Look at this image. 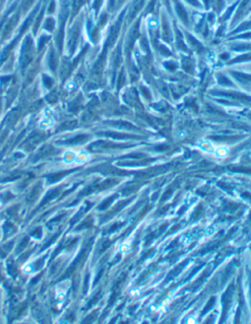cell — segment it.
<instances>
[{"label":"cell","instance_id":"6da1fadb","mask_svg":"<svg viewBox=\"0 0 251 324\" xmlns=\"http://www.w3.org/2000/svg\"><path fill=\"white\" fill-rule=\"evenodd\" d=\"M86 254H87V250H86V249L82 250V251L80 252V254L79 255V257H78V258L76 259V261L72 263V265H71L70 267H69V269L66 271L65 275H63V276L61 277V280H62V279H65V278L69 277L71 274H72V273L74 272V270H75L76 268H77V265H80V263H82V261H84V258H86Z\"/></svg>","mask_w":251,"mask_h":324},{"label":"cell","instance_id":"7a4b0ae2","mask_svg":"<svg viewBox=\"0 0 251 324\" xmlns=\"http://www.w3.org/2000/svg\"><path fill=\"white\" fill-rule=\"evenodd\" d=\"M232 287L231 286L227 291L225 292L224 296H223V304H224V311H223V316L226 314V312L228 311V307H229L230 302H231L232 299Z\"/></svg>","mask_w":251,"mask_h":324},{"label":"cell","instance_id":"3957f363","mask_svg":"<svg viewBox=\"0 0 251 324\" xmlns=\"http://www.w3.org/2000/svg\"><path fill=\"white\" fill-rule=\"evenodd\" d=\"M59 191H60V189H59V188H57V189H54V190H51V191H50V192L48 193V194L46 195V197H45V198L43 199V201L41 202V205H40V207L44 206V205H45V204H46V203H49V202L51 201V200H53V199H54L55 197H56L57 195H58Z\"/></svg>","mask_w":251,"mask_h":324},{"label":"cell","instance_id":"277c9868","mask_svg":"<svg viewBox=\"0 0 251 324\" xmlns=\"http://www.w3.org/2000/svg\"><path fill=\"white\" fill-rule=\"evenodd\" d=\"M40 191H41L40 184H37L36 186H34V188H33V190H31V194H29V198H27V201H29V202H33V201H35V200L37 199V197L39 196Z\"/></svg>","mask_w":251,"mask_h":324},{"label":"cell","instance_id":"5b68a950","mask_svg":"<svg viewBox=\"0 0 251 324\" xmlns=\"http://www.w3.org/2000/svg\"><path fill=\"white\" fill-rule=\"evenodd\" d=\"M106 136L112 137V138L116 139H127V138H137V136L133 135H127V134H122V133H113V132H106Z\"/></svg>","mask_w":251,"mask_h":324},{"label":"cell","instance_id":"8992f818","mask_svg":"<svg viewBox=\"0 0 251 324\" xmlns=\"http://www.w3.org/2000/svg\"><path fill=\"white\" fill-rule=\"evenodd\" d=\"M68 173L67 171H64V172H58V173H53V174H49V175L47 176V179L49 180L50 183H53V182H56V181L60 180L63 176H65L66 174Z\"/></svg>","mask_w":251,"mask_h":324},{"label":"cell","instance_id":"52a82bcc","mask_svg":"<svg viewBox=\"0 0 251 324\" xmlns=\"http://www.w3.org/2000/svg\"><path fill=\"white\" fill-rule=\"evenodd\" d=\"M87 138H88V135H80V136H77V137H75V138L71 139L70 141L68 142V143H70V144L82 143V142L86 141Z\"/></svg>","mask_w":251,"mask_h":324},{"label":"cell","instance_id":"ba28073f","mask_svg":"<svg viewBox=\"0 0 251 324\" xmlns=\"http://www.w3.org/2000/svg\"><path fill=\"white\" fill-rule=\"evenodd\" d=\"M232 75H234L238 80L251 81V75H245V73H234Z\"/></svg>","mask_w":251,"mask_h":324},{"label":"cell","instance_id":"9c48e42d","mask_svg":"<svg viewBox=\"0 0 251 324\" xmlns=\"http://www.w3.org/2000/svg\"><path fill=\"white\" fill-rule=\"evenodd\" d=\"M115 198H116V195H113V196H111L110 198H108L107 200H105V201L103 202V203L101 204L99 207H98V209H99V210H105V209L107 208V207L109 206L113 201H114Z\"/></svg>","mask_w":251,"mask_h":324},{"label":"cell","instance_id":"30bf717a","mask_svg":"<svg viewBox=\"0 0 251 324\" xmlns=\"http://www.w3.org/2000/svg\"><path fill=\"white\" fill-rule=\"evenodd\" d=\"M7 269H8V272L10 273L12 276L17 275V268H16V266L14 265L13 261H10L8 263V267H7Z\"/></svg>","mask_w":251,"mask_h":324},{"label":"cell","instance_id":"8fae6325","mask_svg":"<svg viewBox=\"0 0 251 324\" xmlns=\"http://www.w3.org/2000/svg\"><path fill=\"white\" fill-rule=\"evenodd\" d=\"M4 229H5L6 234H8V235H10V234L16 232V227L14 226L12 223H10V222H7V223L5 224V226H4Z\"/></svg>","mask_w":251,"mask_h":324},{"label":"cell","instance_id":"7c38bea8","mask_svg":"<svg viewBox=\"0 0 251 324\" xmlns=\"http://www.w3.org/2000/svg\"><path fill=\"white\" fill-rule=\"evenodd\" d=\"M29 238L27 237V236L23 239L22 242H21V244L19 245V247H18V249H17V253H18V254H19L20 252H22L23 250L26 248V246L27 245V243H29Z\"/></svg>","mask_w":251,"mask_h":324},{"label":"cell","instance_id":"4fadbf2b","mask_svg":"<svg viewBox=\"0 0 251 324\" xmlns=\"http://www.w3.org/2000/svg\"><path fill=\"white\" fill-rule=\"evenodd\" d=\"M91 224H92V219H91V217H88V218H86V219L84 220V221L80 225L79 228H80V229H82V228H87V227H90V226H91Z\"/></svg>","mask_w":251,"mask_h":324},{"label":"cell","instance_id":"5bb4252c","mask_svg":"<svg viewBox=\"0 0 251 324\" xmlns=\"http://www.w3.org/2000/svg\"><path fill=\"white\" fill-rule=\"evenodd\" d=\"M251 60V55H243V56L238 57V58L234 59L231 63H236V62H242V61H248Z\"/></svg>","mask_w":251,"mask_h":324},{"label":"cell","instance_id":"9a60e30c","mask_svg":"<svg viewBox=\"0 0 251 324\" xmlns=\"http://www.w3.org/2000/svg\"><path fill=\"white\" fill-rule=\"evenodd\" d=\"M44 261H45V257L44 258H42V259H40V261L39 259H38V261H36L35 263H33V270H37V269H39V268L41 267V266L43 265V263H44Z\"/></svg>","mask_w":251,"mask_h":324},{"label":"cell","instance_id":"2e32d148","mask_svg":"<svg viewBox=\"0 0 251 324\" xmlns=\"http://www.w3.org/2000/svg\"><path fill=\"white\" fill-rule=\"evenodd\" d=\"M214 303H215V298H211L210 301H209V303L207 304V305L205 307V309H203V311H202V314H205L207 312V311H209V309H211L212 307H213Z\"/></svg>","mask_w":251,"mask_h":324},{"label":"cell","instance_id":"e0dca14e","mask_svg":"<svg viewBox=\"0 0 251 324\" xmlns=\"http://www.w3.org/2000/svg\"><path fill=\"white\" fill-rule=\"evenodd\" d=\"M99 297H100V292H98V293L96 294V295H95V296H94V297H93V299H92V300H91L90 302L88 303V305H87V309H88V307H90L91 305H92L93 304H95V303L97 302L98 300H99Z\"/></svg>","mask_w":251,"mask_h":324},{"label":"cell","instance_id":"ac0fdd59","mask_svg":"<svg viewBox=\"0 0 251 324\" xmlns=\"http://www.w3.org/2000/svg\"><path fill=\"white\" fill-rule=\"evenodd\" d=\"M219 82L221 84H224V85H226V84H232V82L229 79H227V77H223V75H219Z\"/></svg>","mask_w":251,"mask_h":324},{"label":"cell","instance_id":"d6986e66","mask_svg":"<svg viewBox=\"0 0 251 324\" xmlns=\"http://www.w3.org/2000/svg\"><path fill=\"white\" fill-rule=\"evenodd\" d=\"M230 169L231 171H239V172H251V169H243V167H230Z\"/></svg>","mask_w":251,"mask_h":324},{"label":"cell","instance_id":"ffe728a7","mask_svg":"<svg viewBox=\"0 0 251 324\" xmlns=\"http://www.w3.org/2000/svg\"><path fill=\"white\" fill-rule=\"evenodd\" d=\"M31 235L34 236V237L36 238H39L41 236V229L40 228H36L35 230H34L33 233H31Z\"/></svg>","mask_w":251,"mask_h":324},{"label":"cell","instance_id":"44dd1931","mask_svg":"<svg viewBox=\"0 0 251 324\" xmlns=\"http://www.w3.org/2000/svg\"><path fill=\"white\" fill-rule=\"evenodd\" d=\"M95 315H96V312H93V313L91 314V315H89L88 317H86V319H84V323H86V322H90V321L92 320V319H93L94 317H95Z\"/></svg>","mask_w":251,"mask_h":324},{"label":"cell","instance_id":"7402d4cb","mask_svg":"<svg viewBox=\"0 0 251 324\" xmlns=\"http://www.w3.org/2000/svg\"><path fill=\"white\" fill-rule=\"evenodd\" d=\"M119 226H122V223H117V224H115V225H113V226L111 227V228H110V232H113L114 230H116L117 228H119Z\"/></svg>","mask_w":251,"mask_h":324},{"label":"cell","instance_id":"603a6c76","mask_svg":"<svg viewBox=\"0 0 251 324\" xmlns=\"http://www.w3.org/2000/svg\"><path fill=\"white\" fill-rule=\"evenodd\" d=\"M166 67H167L168 69H170V70H172V71L176 69V65H174V64H172V63L166 64Z\"/></svg>","mask_w":251,"mask_h":324},{"label":"cell","instance_id":"cb8c5ba5","mask_svg":"<svg viewBox=\"0 0 251 324\" xmlns=\"http://www.w3.org/2000/svg\"><path fill=\"white\" fill-rule=\"evenodd\" d=\"M44 81H45V84H46V85H47L48 87H50V86H51V84H52V81H51V79H50L49 77H46V79H44Z\"/></svg>","mask_w":251,"mask_h":324},{"label":"cell","instance_id":"d4e9b609","mask_svg":"<svg viewBox=\"0 0 251 324\" xmlns=\"http://www.w3.org/2000/svg\"><path fill=\"white\" fill-rule=\"evenodd\" d=\"M110 244H111V243H110L109 241H107V242H105L104 244H103V247H102V249H101V251L103 252V251H104L105 249H107V248H108V247H109V246H110Z\"/></svg>","mask_w":251,"mask_h":324},{"label":"cell","instance_id":"484cf974","mask_svg":"<svg viewBox=\"0 0 251 324\" xmlns=\"http://www.w3.org/2000/svg\"><path fill=\"white\" fill-rule=\"evenodd\" d=\"M102 273H103V270H100V272L98 273V275H97V277H96V279H95V281H94V284L95 283H97V281L98 280H99V278L101 277V275H102Z\"/></svg>","mask_w":251,"mask_h":324},{"label":"cell","instance_id":"4316f807","mask_svg":"<svg viewBox=\"0 0 251 324\" xmlns=\"http://www.w3.org/2000/svg\"><path fill=\"white\" fill-rule=\"evenodd\" d=\"M42 276V273H41V274H39V275H37V276H36L35 278H34V279L33 280V281H31V283L33 284H34V283H36V281H37L38 279H39V278Z\"/></svg>","mask_w":251,"mask_h":324},{"label":"cell","instance_id":"83f0119b","mask_svg":"<svg viewBox=\"0 0 251 324\" xmlns=\"http://www.w3.org/2000/svg\"><path fill=\"white\" fill-rule=\"evenodd\" d=\"M87 282H88V275H87L86 278V283H84V292H86V289H87Z\"/></svg>","mask_w":251,"mask_h":324},{"label":"cell","instance_id":"f1b7e54d","mask_svg":"<svg viewBox=\"0 0 251 324\" xmlns=\"http://www.w3.org/2000/svg\"><path fill=\"white\" fill-rule=\"evenodd\" d=\"M243 196L246 197V198H248V199H250V200H251V195L249 194V193H243Z\"/></svg>","mask_w":251,"mask_h":324},{"label":"cell","instance_id":"f546056e","mask_svg":"<svg viewBox=\"0 0 251 324\" xmlns=\"http://www.w3.org/2000/svg\"><path fill=\"white\" fill-rule=\"evenodd\" d=\"M221 58H222L223 60H224V59H227V58H228V55H227V54H224L222 57H221Z\"/></svg>","mask_w":251,"mask_h":324},{"label":"cell","instance_id":"4dcf8cb0","mask_svg":"<svg viewBox=\"0 0 251 324\" xmlns=\"http://www.w3.org/2000/svg\"><path fill=\"white\" fill-rule=\"evenodd\" d=\"M2 278V276H1V270H0V279H1Z\"/></svg>","mask_w":251,"mask_h":324}]
</instances>
